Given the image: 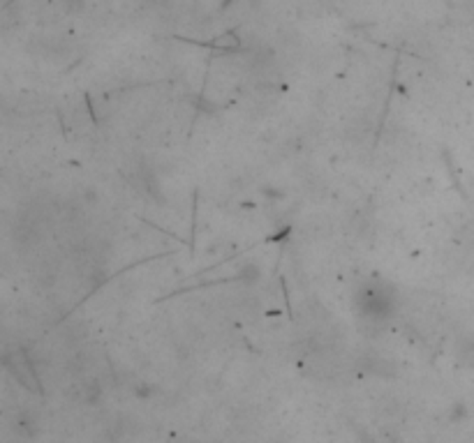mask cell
Instances as JSON below:
<instances>
[{
	"mask_svg": "<svg viewBox=\"0 0 474 443\" xmlns=\"http://www.w3.org/2000/svg\"><path fill=\"white\" fill-rule=\"evenodd\" d=\"M361 312L364 316H371V319H379V316H389L391 312V296L386 291H379L375 287H368L364 293H361Z\"/></svg>",
	"mask_w": 474,
	"mask_h": 443,
	"instance_id": "obj_1",
	"label": "cell"
},
{
	"mask_svg": "<svg viewBox=\"0 0 474 443\" xmlns=\"http://www.w3.org/2000/svg\"><path fill=\"white\" fill-rule=\"evenodd\" d=\"M65 3H68V8H70V12H77L79 8H81V5L86 3V0H65Z\"/></svg>",
	"mask_w": 474,
	"mask_h": 443,
	"instance_id": "obj_2",
	"label": "cell"
}]
</instances>
